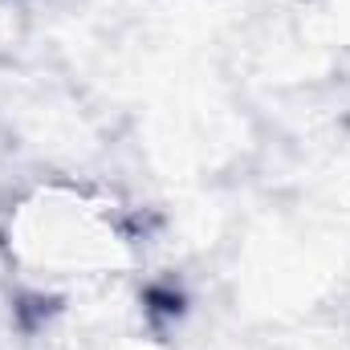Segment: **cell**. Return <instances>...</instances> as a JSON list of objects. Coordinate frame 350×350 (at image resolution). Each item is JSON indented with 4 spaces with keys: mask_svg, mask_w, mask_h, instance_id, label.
Returning a JSON list of instances; mask_svg holds the SVG:
<instances>
[{
    "mask_svg": "<svg viewBox=\"0 0 350 350\" xmlns=\"http://www.w3.org/2000/svg\"><path fill=\"white\" fill-rule=\"evenodd\" d=\"M4 249L25 281L70 293L114 285L139 257L122 208L78 183H41L21 196L8 212Z\"/></svg>",
    "mask_w": 350,
    "mask_h": 350,
    "instance_id": "obj_1",
    "label": "cell"
}]
</instances>
